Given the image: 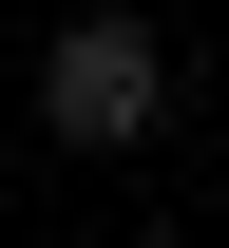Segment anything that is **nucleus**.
Returning a JSON list of instances; mask_svg holds the SVG:
<instances>
[{
  "label": "nucleus",
  "instance_id": "1",
  "mask_svg": "<svg viewBox=\"0 0 229 248\" xmlns=\"http://www.w3.org/2000/svg\"><path fill=\"white\" fill-rule=\"evenodd\" d=\"M153 115H172V38L134 19V0H96V19L38 38V134H58V153H134Z\"/></svg>",
  "mask_w": 229,
  "mask_h": 248
}]
</instances>
